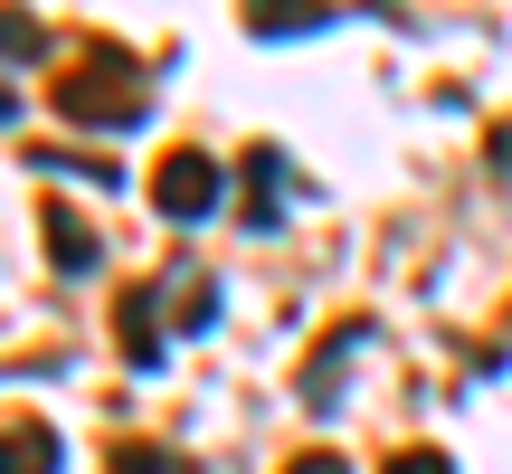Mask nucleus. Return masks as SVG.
Returning a JSON list of instances; mask_svg holds the SVG:
<instances>
[{
  "instance_id": "nucleus-5",
  "label": "nucleus",
  "mask_w": 512,
  "mask_h": 474,
  "mask_svg": "<svg viewBox=\"0 0 512 474\" xmlns=\"http://www.w3.org/2000/svg\"><path fill=\"white\" fill-rule=\"evenodd\" d=\"M38 237H48V266H57V275H95V256H105V237L76 219L67 200H48V209H38Z\"/></svg>"
},
{
  "instance_id": "nucleus-12",
  "label": "nucleus",
  "mask_w": 512,
  "mask_h": 474,
  "mask_svg": "<svg viewBox=\"0 0 512 474\" xmlns=\"http://www.w3.org/2000/svg\"><path fill=\"white\" fill-rule=\"evenodd\" d=\"M380 474H456V465H446V456H437V446H399V456H389Z\"/></svg>"
},
{
  "instance_id": "nucleus-3",
  "label": "nucleus",
  "mask_w": 512,
  "mask_h": 474,
  "mask_svg": "<svg viewBox=\"0 0 512 474\" xmlns=\"http://www.w3.org/2000/svg\"><path fill=\"white\" fill-rule=\"evenodd\" d=\"M114 342H124L133 370H162V342H171V332H162V294H152V285H124V294H114Z\"/></svg>"
},
{
  "instance_id": "nucleus-9",
  "label": "nucleus",
  "mask_w": 512,
  "mask_h": 474,
  "mask_svg": "<svg viewBox=\"0 0 512 474\" xmlns=\"http://www.w3.org/2000/svg\"><path fill=\"white\" fill-rule=\"evenodd\" d=\"M0 57H10V67H38V57H48V29H38V10L0 0Z\"/></svg>"
},
{
  "instance_id": "nucleus-2",
  "label": "nucleus",
  "mask_w": 512,
  "mask_h": 474,
  "mask_svg": "<svg viewBox=\"0 0 512 474\" xmlns=\"http://www.w3.org/2000/svg\"><path fill=\"white\" fill-rule=\"evenodd\" d=\"M219 190H228V171H219V152H200V143H171L162 162H152V209H162V219H209Z\"/></svg>"
},
{
  "instance_id": "nucleus-14",
  "label": "nucleus",
  "mask_w": 512,
  "mask_h": 474,
  "mask_svg": "<svg viewBox=\"0 0 512 474\" xmlns=\"http://www.w3.org/2000/svg\"><path fill=\"white\" fill-rule=\"evenodd\" d=\"M494 171H512V114L494 124Z\"/></svg>"
},
{
  "instance_id": "nucleus-15",
  "label": "nucleus",
  "mask_w": 512,
  "mask_h": 474,
  "mask_svg": "<svg viewBox=\"0 0 512 474\" xmlns=\"http://www.w3.org/2000/svg\"><path fill=\"white\" fill-rule=\"evenodd\" d=\"M10 114H19V95H10V76H0V124H10Z\"/></svg>"
},
{
  "instance_id": "nucleus-8",
  "label": "nucleus",
  "mask_w": 512,
  "mask_h": 474,
  "mask_svg": "<svg viewBox=\"0 0 512 474\" xmlns=\"http://www.w3.org/2000/svg\"><path fill=\"white\" fill-rule=\"evenodd\" d=\"M238 19L256 38H304V29H323V0H238Z\"/></svg>"
},
{
  "instance_id": "nucleus-6",
  "label": "nucleus",
  "mask_w": 512,
  "mask_h": 474,
  "mask_svg": "<svg viewBox=\"0 0 512 474\" xmlns=\"http://www.w3.org/2000/svg\"><path fill=\"white\" fill-rule=\"evenodd\" d=\"M57 465H67L57 427H38V418H0V474H57Z\"/></svg>"
},
{
  "instance_id": "nucleus-10",
  "label": "nucleus",
  "mask_w": 512,
  "mask_h": 474,
  "mask_svg": "<svg viewBox=\"0 0 512 474\" xmlns=\"http://www.w3.org/2000/svg\"><path fill=\"white\" fill-rule=\"evenodd\" d=\"M171 323H181V332H209V323H219V294L190 275V285H181V304H171Z\"/></svg>"
},
{
  "instance_id": "nucleus-4",
  "label": "nucleus",
  "mask_w": 512,
  "mask_h": 474,
  "mask_svg": "<svg viewBox=\"0 0 512 474\" xmlns=\"http://www.w3.org/2000/svg\"><path fill=\"white\" fill-rule=\"evenodd\" d=\"M361 342H370V323H361V313H351V323H332V332H323V351H313V361H304V408H313V418H323V408L342 399V361H351V351H361Z\"/></svg>"
},
{
  "instance_id": "nucleus-1",
  "label": "nucleus",
  "mask_w": 512,
  "mask_h": 474,
  "mask_svg": "<svg viewBox=\"0 0 512 474\" xmlns=\"http://www.w3.org/2000/svg\"><path fill=\"white\" fill-rule=\"evenodd\" d=\"M48 105L67 114V124H143L152 114V67H133L124 48H86L76 67H57V86H48Z\"/></svg>"
},
{
  "instance_id": "nucleus-13",
  "label": "nucleus",
  "mask_w": 512,
  "mask_h": 474,
  "mask_svg": "<svg viewBox=\"0 0 512 474\" xmlns=\"http://www.w3.org/2000/svg\"><path fill=\"white\" fill-rule=\"evenodd\" d=\"M285 474H351V465H342V456H332V446H313V456H294Z\"/></svg>"
},
{
  "instance_id": "nucleus-11",
  "label": "nucleus",
  "mask_w": 512,
  "mask_h": 474,
  "mask_svg": "<svg viewBox=\"0 0 512 474\" xmlns=\"http://www.w3.org/2000/svg\"><path fill=\"white\" fill-rule=\"evenodd\" d=\"M105 474H181V465H171L162 446H143V437H124V446H114V465H105Z\"/></svg>"
},
{
  "instance_id": "nucleus-7",
  "label": "nucleus",
  "mask_w": 512,
  "mask_h": 474,
  "mask_svg": "<svg viewBox=\"0 0 512 474\" xmlns=\"http://www.w3.org/2000/svg\"><path fill=\"white\" fill-rule=\"evenodd\" d=\"M275 190H285V152H275V143H256V152H247V209H238L256 237H266V228H285V200H275Z\"/></svg>"
}]
</instances>
